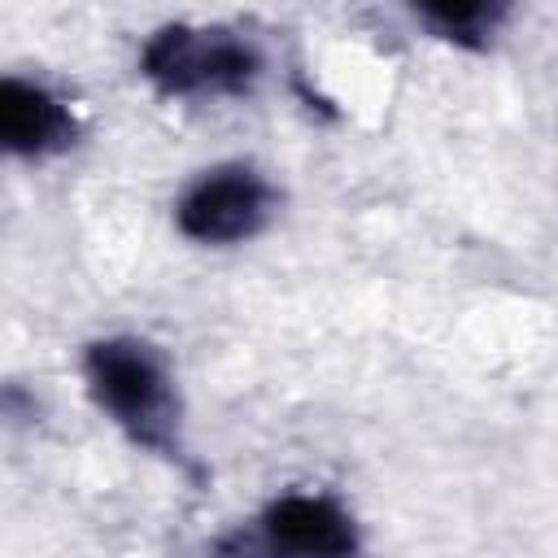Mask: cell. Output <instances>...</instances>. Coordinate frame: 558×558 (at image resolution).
<instances>
[{
  "instance_id": "1",
  "label": "cell",
  "mask_w": 558,
  "mask_h": 558,
  "mask_svg": "<svg viewBox=\"0 0 558 558\" xmlns=\"http://www.w3.org/2000/svg\"><path fill=\"white\" fill-rule=\"evenodd\" d=\"M87 388L96 405L144 449L170 453L174 449V388L170 371L153 344L135 336H109L87 344L83 357Z\"/></svg>"
},
{
  "instance_id": "2",
  "label": "cell",
  "mask_w": 558,
  "mask_h": 558,
  "mask_svg": "<svg viewBox=\"0 0 558 558\" xmlns=\"http://www.w3.org/2000/svg\"><path fill=\"white\" fill-rule=\"evenodd\" d=\"M140 70L166 96H205V92L222 96V92H244L257 78V52L227 31L161 26L144 44Z\"/></svg>"
},
{
  "instance_id": "3",
  "label": "cell",
  "mask_w": 558,
  "mask_h": 558,
  "mask_svg": "<svg viewBox=\"0 0 558 558\" xmlns=\"http://www.w3.org/2000/svg\"><path fill=\"white\" fill-rule=\"evenodd\" d=\"M270 214V183L253 166H214L205 170L174 205V222L187 240L231 244L253 235Z\"/></svg>"
},
{
  "instance_id": "4",
  "label": "cell",
  "mask_w": 558,
  "mask_h": 558,
  "mask_svg": "<svg viewBox=\"0 0 558 558\" xmlns=\"http://www.w3.org/2000/svg\"><path fill=\"white\" fill-rule=\"evenodd\" d=\"M248 545L266 558H353L357 527L353 514L327 493H283L262 510Z\"/></svg>"
},
{
  "instance_id": "5",
  "label": "cell",
  "mask_w": 558,
  "mask_h": 558,
  "mask_svg": "<svg viewBox=\"0 0 558 558\" xmlns=\"http://www.w3.org/2000/svg\"><path fill=\"white\" fill-rule=\"evenodd\" d=\"M0 140L17 157H44L74 140L70 109L39 83L4 78L0 87Z\"/></svg>"
},
{
  "instance_id": "6",
  "label": "cell",
  "mask_w": 558,
  "mask_h": 558,
  "mask_svg": "<svg viewBox=\"0 0 558 558\" xmlns=\"http://www.w3.org/2000/svg\"><path fill=\"white\" fill-rule=\"evenodd\" d=\"M418 13H423L445 39L475 44L484 31H493V22H497L501 9H488V4H423Z\"/></svg>"
}]
</instances>
